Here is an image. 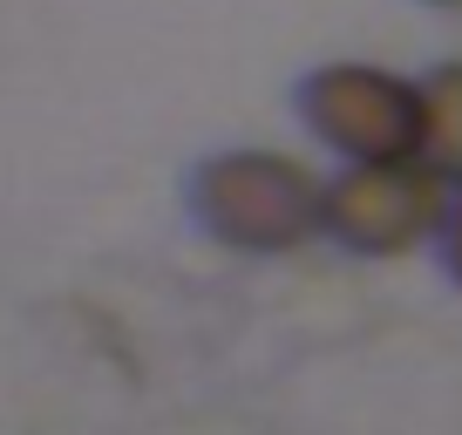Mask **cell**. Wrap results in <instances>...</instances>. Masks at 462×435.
<instances>
[{
  "label": "cell",
  "instance_id": "obj_1",
  "mask_svg": "<svg viewBox=\"0 0 462 435\" xmlns=\"http://www.w3.org/2000/svg\"><path fill=\"white\" fill-rule=\"evenodd\" d=\"M198 204L211 218V232L252 252L300 245L319 218V190L300 163L286 157H217L198 184Z\"/></svg>",
  "mask_w": 462,
  "mask_h": 435
},
{
  "label": "cell",
  "instance_id": "obj_4",
  "mask_svg": "<svg viewBox=\"0 0 462 435\" xmlns=\"http://www.w3.org/2000/svg\"><path fill=\"white\" fill-rule=\"evenodd\" d=\"M421 143L442 171H462V69H442L421 96Z\"/></svg>",
  "mask_w": 462,
  "mask_h": 435
},
{
  "label": "cell",
  "instance_id": "obj_5",
  "mask_svg": "<svg viewBox=\"0 0 462 435\" xmlns=\"http://www.w3.org/2000/svg\"><path fill=\"white\" fill-rule=\"evenodd\" d=\"M456 273H462V211H456Z\"/></svg>",
  "mask_w": 462,
  "mask_h": 435
},
{
  "label": "cell",
  "instance_id": "obj_3",
  "mask_svg": "<svg viewBox=\"0 0 462 435\" xmlns=\"http://www.w3.org/2000/svg\"><path fill=\"white\" fill-rule=\"evenodd\" d=\"M435 204H442L435 177L408 171V157L402 163H361L333 190V225H340V238H354L367 252H402L435 225Z\"/></svg>",
  "mask_w": 462,
  "mask_h": 435
},
{
  "label": "cell",
  "instance_id": "obj_2",
  "mask_svg": "<svg viewBox=\"0 0 462 435\" xmlns=\"http://www.w3.org/2000/svg\"><path fill=\"white\" fill-rule=\"evenodd\" d=\"M306 102L319 136L361 163H402L421 150V96L381 69H327Z\"/></svg>",
  "mask_w": 462,
  "mask_h": 435
}]
</instances>
